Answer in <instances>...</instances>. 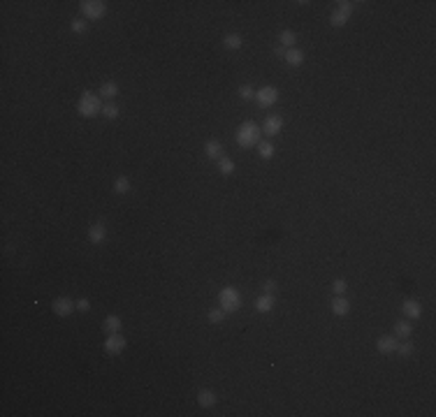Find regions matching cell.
I'll return each instance as SVG.
<instances>
[{
	"mask_svg": "<svg viewBox=\"0 0 436 417\" xmlns=\"http://www.w3.org/2000/svg\"><path fill=\"white\" fill-rule=\"evenodd\" d=\"M283 61L288 63L290 67H299V65L304 63V51H302V49H297V46H293V49H285Z\"/></svg>",
	"mask_w": 436,
	"mask_h": 417,
	"instance_id": "16",
	"label": "cell"
},
{
	"mask_svg": "<svg viewBox=\"0 0 436 417\" xmlns=\"http://www.w3.org/2000/svg\"><path fill=\"white\" fill-rule=\"evenodd\" d=\"M218 396H216L214 390H209V387H202V390L197 392V403L202 406V408H214Z\"/></svg>",
	"mask_w": 436,
	"mask_h": 417,
	"instance_id": "13",
	"label": "cell"
},
{
	"mask_svg": "<svg viewBox=\"0 0 436 417\" xmlns=\"http://www.w3.org/2000/svg\"><path fill=\"white\" fill-rule=\"evenodd\" d=\"M274 56H281V58H283V56H285V49H283V46H276V49H274Z\"/></svg>",
	"mask_w": 436,
	"mask_h": 417,
	"instance_id": "35",
	"label": "cell"
},
{
	"mask_svg": "<svg viewBox=\"0 0 436 417\" xmlns=\"http://www.w3.org/2000/svg\"><path fill=\"white\" fill-rule=\"evenodd\" d=\"M51 311L58 318H68V315H72V313L77 311V302L70 299V297H56L54 302H51Z\"/></svg>",
	"mask_w": 436,
	"mask_h": 417,
	"instance_id": "7",
	"label": "cell"
},
{
	"mask_svg": "<svg viewBox=\"0 0 436 417\" xmlns=\"http://www.w3.org/2000/svg\"><path fill=\"white\" fill-rule=\"evenodd\" d=\"M125 346H128V341H125L118 331L116 334H107V338H105V352H107L109 357H118L121 352L125 350Z\"/></svg>",
	"mask_w": 436,
	"mask_h": 417,
	"instance_id": "6",
	"label": "cell"
},
{
	"mask_svg": "<svg viewBox=\"0 0 436 417\" xmlns=\"http://www.w3.org/2000/svg\"><path fill=\"white\" fill-rule=\"evenodd\" d=\"M123 327V320L118 318L116 313H109L107 318L102 320V329H105V334H116V331H121Z\"/></svg>",
	"mask_w": 436,
	"mask_h": 417,
	"instance_id": "14",
	"label": "cell"
},
{
	"mask_svg": "<svg viewBox=\"0 0 436 417\" xmlns=\"http://www.w3.org/2000/svg\"><path fill=\"white\" fill-rule=\"evenodd\" d=\"M107 239V227H105V222H95V225H91L89 227V241L91 243H102V241Z\"/></svg>",
	"mask_w": 436,
	"mask_h": 417,
	"instance_id": "12",
	"label": "cell"
},
{
	"mask_svg": "<svg viewBox=\"0 0 436 417\" xmlns=\"http://www.w3.org/2000/svg\"><path fill=\"white\" fill-rule=\"evenodd\" d=\"M332 290H334V294H346L348 290V283L344 281V278H337L334 283H332Z\"/></svg>",
	"mask_w": 436,
	"mask_h": 417,
	"instance_id": "31",
	"label": "cell"
},
{
	"mask_svg": "<svg viewBox=\"0 0 436 417\" xmlns=\"http://www.w3.org/2000/svg\"><path fill=\"white\" fill-rule=\"evenodd\" d=\"M79 7H81L84 19H89V21L102 19L107 14V2H102V0H81Z\"/></svg>",
	"mask_w": 436,
	"mask_h": 417,
	"instance_id": "4",
	"label": "cell"
},
{
	"mask_svg": "<svg viewBox=\"0 0 436 417\" xmlns=\"http://www.w3.org/2000/svg\"><path fill=\"white\" fill-rule=\"evenodd\" d=\"M329 308H332V313H334L337 318H344V315L350 313V302H348L344 294H337V297L329 302Z\"/></svg>",
	"mask_w": 436,
	"mask_h": 417,
	"instance_id": "9",
	"label": "cell"
},
{
	"mask_svg": "<svg viewBox=\"0 0 436 417\" xmlns=\"http://www.w3.org/2000/svg\"><path fill=\"white\" fill-rule=\"evenodd\" d=\"M278 42H281L283 49H293L295 42H297V35H295L293 30H283V33L278 35Z\"/></svg>",
	"mask_w": 436,
	"mask_h": 417,
	"instance_id": "23",
	"label": "cell"
},
{
	"mask_svg": "<svg viewBox=\"0 0 436 417\" xmlns=\"http://www.w3.org/2000/svg\"><path fill=\"white\" fill-rule=\"evenodd\" d=\"M258 153H260V158L262 160H272L274 158V144L272 142H260L258 144Z\"/></svg>",
	"mask_w": 436,
	"mask_h": 417,
	"instance_id": "26",
	"label": "cell"
},
{
	"mask_svg": "<svg viewBox=\"0 0 436 417\" xmlns=\"http://www.w3.org/2000/svg\"><path fill=\"white\" fill-rule=\"evenodd\" d=\"M223 320H225V311H223L221 306H218V308H211V311H209V322H211V325H221Z\"/></svg>",
	"mask_w": 436,
	"mask_h": 417,
	"instance_id": "30",
	"label": "cell"
},
{
	"mask_svg": "<svg viewBox=\"0 0 436 417\" xmlns=\"http://www.w3.org/2000/svg\"><path fill=\"white\" fill-rule=\"evenodd\" d=\"M411 334H413V327H411V322H406V320H399V322L394 325V336H397V338H411Z\"/></svg>",
	"mask_w": 436,
	"mask_h": 417,
	"instance_id": "20",
	"label": "cell"
},
{
	"mask_svg": "<svg viewBox=\"0 0 436 417\" xmlns=\"http://www.w3.org/2000/svg\"><path fill=\"white\" fill-rule=\"evenodd\" d=\"M276 100H278V88L276 86H262V88L255 90V105L262 107V109L274 107Z\"/></svg>",
	"mask_w": 436,
	"mask_h": 417,
	"instance_id": "5",
	"label": "cell"
},
{
	"mask_svg": "<svg viewBox=\"0 0 436 417\" xmlns=\"http://www.w3.org/2000/svg\"><path fill=\"white\" fill-rule=\"evenodd\" d=\"M241 292L234 287V285H225L221 292H218V306H221L225 313H237L241 308Z\"/></svg>",
	"mask_w": 436,
	"mask_h": 417,
	"instance_id": "2",
	"label": "cell"
},
{
	"mask_svg": "<svg viewBox=\"0 0 436 417\" xmlns=\"http://www.w3.org/2000/svg\"><path fill=\"white\" fill-rule=\"evenodd\" d=\"M276 290H278V283H276V281H265V283H262V292L274 294Z\"/></svg>",
	"mask_w": 436,
	"mask_h": 417,
	"instance_id": "33",
	"label": "cell"
},
{
	"mask_svg": "<svg viewBox=\"0 0 436 417\" xmlns=\"http://www.w3.org/2000/svg\"><path fill=\"white\" fill-rule=\"evenodd\" d=\"M114 193L116 195H128L130 193V178L128 176H118L114 181Z\"/></svg>",
	"mask_w": 436,
	"mask_h": 417,
	"instance_id": "22",
	"label": "cell"
},
{
	"mask_svg": "<svg viewBox=\"0 0 436 417\" xmlns=\"http://www.w3.org/2000/svg\"><path fill=\"white\" fill-rule=\"evenodd\" d=\"M239 98L244 102H251V100H255V88L251 86V84H241L239 86Z\"/></svg>",
	"mask_w": 436,
	"mask_h": 417,
	"instance_id": "27",
	"label": "cell"
},
{
	"mask_svg": "<svg viewBox=\"0 0 436 417\" xmlns=\"http://www.w3.org/2000/svg\"><path fill=\"white\" fill-rule=\"evenodd\" d=\"M100 98H105L107 102H112V98L118 95V86H116V81H105L102 86H100Z\"/></svg>",
	"mask_w": 436,
	"mask_h": 417,
	"instance_id": "18",
	"label": "cell"
},
{
	"mask_svg": "<svg viewBox=\"0 0 436 417\" xmlns=\"http://www.w3.org/2000/svg\"><path fill=\"white\" fill-rule=\"evenodd\" d=\"M329 23L334 28H341V26H346L348 23V14H344L341 9H334L332 14H329Z\"/></svg>",
	"mask_w": 436,
	"mask_h": 417,
	"instance_id": "24",
	"label": "cell"
},
{
	"mask_svg": "<svg viewBox=\"0 0 436 417\" xmlns=\"http://www.w3.org/2000/svg\"><path fill=\"white\" fill-rule=\"evenodd\" d=\"M274 304H276L274 294L262 292L258 299H255V311H258V313H269V311H274Z\"/></svg>",
	"mask_w": 436,
	"mask_h": 417,
	"instance_id": "15",
	"label": "cell"
},
{
	"mask_svg": "<svg viewBox=\"0 0 436 417\" xmlns=\"http://www.w3.org/2000/svg\"><path fill=\"white\" fill-rule=\"evenodd\" d=\"M337 5H339L337 9H341V12L348 14V17H350V14H353V9H355V2H346V0H341V2H337Z\"/></svg>",
	"mask_w": 436,
	"mask_h": 417,
	"instance_id": "32",
	"label": "cell"
},
{
	"mask_svg": "<svg viewBox=\"0 0 436 417\" xmlns=\"http://www.w3.org/2000/svg\"><path fill=\"white\" fill-rule=\"evenodd\" d=\"M237 144L241 149H253L260 144V137H262V128H260L255 121H244V123L237 128Z\"/></svg>",
	"mask_w": 436,
	"mask_h": 417,
	"instance_id": "1",
	"label": "cell"
},
{
	"mask_svg": "<svg viewBox=\"0 0 436 417\" xmlns=\"http://www.w3.org/2000/svg\"><path fill=\"white\" fill-rule=\"evenodd\" d=\"M262 128V134H267V137H274V134L281 132V128H283V116H267L265 118V123L260 125Z\"/></svg>",
	"mask_w": 436,
	"mask_h": 417,
	"instance_id": "8",
	"label": "cell"
},
{
	"mask_svg": "<svg viewBox=\"0 0 436 417\" xmlns=\"http://www.w3.org/2000/svg\"><path fill=\"white\" fill-rule=\"evenodd\" d=\"M401 313L409 320H418L422 318V304L415 302V299H406V302L401 304Z\"/></svg>",
	"mask_w": 436,
	"mask_h": 417,
	"instance_id": "10",
	"label": "cell"
},
{
	"mask_svg": "<svg viewBox=\"0 0 436 417\" xmlns=\"http://www.w3.org/2000/svg\"><path fill=\"white\" fill-rule=\"evenodd\" d=\"M241 44H244V40H241V35H237V33H230V35L223 37V46H225L228 51H237V49H241Z\"/></svg>",
	"mask_w": 436,
	"mask_h": 417,
	"instance_id": "19",
	"label": "cell"
},
{
	"mask_svg": "<svg viewBox=\"0 0 436 417\" xmlns=\"http://www.w3.org/2000/svg\"><path fill=\"white\" fill-rule=\"evenodd\" d=\"M234 167H237V165H234V160L228 158V155H223V158L218 160V172H221L223 176H230L232 172H234Z\"/></svg>",
	"mask_w": 436,
	"mask_h": 417,
	"instance_id": "21",
	"label": "cell"
},
{
	"mask_svg": "<svg viewBox=\"0 0 436 417\" xmlns=\"http://www.w3.org/2000/svg\"><path fill=\"white\" fill-rule=\"evenodd\" d=\"M394 352H397L399 357H411L413 355V343L404 338V343H397V350H394Z\"/></svg>",
	"mask_w": 436,
	"mask_h": 417,
	"instance_id": "28",
	"label": "cell"
},
{
	"mask_svg": "<svg viewBox=\"0 0 436 417\" xmlns=\"http://www.w3.org/2000/svg\"><path fill=\"white\" fill-rule=\"evenodd\" d=\"M77 311H81V313L91 311V302H89V299H77Z\"/></svg>",
	"mask_w": 436,
	"mask_h": 417,
	"instance_id": "34",
	"label": "cell"
},
{
	"mask_svg": "<svg viewBox=\"0 0 436 417\" xmlns=\"http://www.w3.org/2000/svg\"><path fill=\"white\" fill-rule=\"evenodd\" d=\"M397 336H381L376 341V350L381 352V355H392L394 350H397Z\"/></svg>",
	"mask_w": 436,
	"mask_h": 417,
	"instance_id": "11",
	"label": "cell"
},
{
	"mask_svg": "<svg viewBox=\"0 0 436 417\" xmlns=\"http://www.w3.org/2000/svg\"><path fill=\"white\" fill-rule=\"evenodd\" d=\"M118 114H121V109H118V105H116V102H107V105L102 107V116H105L107 121H116V118H118Z\"/></svg>",
	"mask_w": 436,
	"mask_h": 417,
	"instance_id": "25",
	"label": "cell"
},
{
	"mask_svg": "<svg viewBox=\"0 0 436 417\" xmlns=\"http://www.w3.org/2000/svg\"><path fill=\"white\" fill-rule=\"evenodd\" d=\"M205 153H207V158L209 160H218L223 158V144L218 142V139H209V142L205 144Z\"/></svg>",
	"mask_w": 436,
	"mask_h": 417,
	"instance_id": "17",
	"label": "cell"
},
{
	"mask_svg": "<svg viewBox=\"0 0 436 417\" xmlns=\"http://www.w3.org/2000/svg\"><path fill=\"white\" fill-rule=\"evenodd\" d=\"M77 111H79L84 118H93L102 111V105H100V95L91 93V90H84L81 93L79 102H77Z\"/></svg>",
	"mask_w": 436,
	"mask_h": 417,
	"instance_id": "3",
	"label": "cell"
},
{
	"mask_svg": "<svg viewBox=\"0 0 436 417\" xmlns=\"http://www.w3.org/2000/svg\"><path fill=\"white\" fill-rule=\"evenodd\" d=\"M70 30L72 33H86L89 30V23H86V19H74V21H70Z\"/></svg>",
	"mask_w": 436,
	"mask_h": 417,
	"instance_id": "29",
	"label": "cell"
}]
</instances>
